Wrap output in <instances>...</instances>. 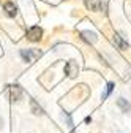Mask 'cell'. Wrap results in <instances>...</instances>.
Here are the masks:
<instances>
[{"mask_svg":"<svg viewBox=\"0 0 131 133\" xmlns=\"http://www.w3.org/2000/svg\"><path fill=\"white\" fill-rule=\"evenodd\" d=\"M41 37H43V30L38 25H33L27 30V40L28 41H40Z\"/></svg>","mask_w":131,"mask_h":133,"instance_id":"1","label":"cell"},{"mask_svg":"<svg viewBox=\"0 0 131 133\" xmlns=\"http://www.w3.org/2000/svg\"><path fill=\"white\" fill-rule=\"evenodd\" d=\"M40 56H41V52L38 51V49H22V51H21V57L25 62H33Z\"/></svg>","mask_w":131,"mask_h":133,"instance_id":"2","label":"cell"},{"mask_svg":"<svg viewBox=\"0 0 131 133\" xmlns=\"http://www.w3.org/2000/svg\"><path fill=\"white\" fill-rule=\"evenodd\" d=\"M10 98L13 100V102H18V100H21L22 98V89H21V86H11L10 87Z\"/></svg>","mask_w":131,"mask_h":133,"instance_id":"3","label":"cell"},{"mask_svg":"<svg viewBox=\"0 0 131 133\" xmlns=\"http://www.w3.org/2000/svg\"><path fill=\"white\" fill-rule=\"evenodd\" d=\"M65 71H67V75L70 78H74L77 75V63L74 60H70L67 65H65Z\"/></svg>","mask_w":131,"mask_h":133,"instance_id":"4","label":"cell"},{"mask_svg":"<svg viewBox=\"0 0 131 133\" xmlns=\"http://www.w3.org/2000/svg\"><path fill=\"white\" fill-rule=\"evenodd\" d=\"M85 6L90 11H101L103 3H101V0H85Z\"/></svg>","mask_w":131,"mask_h":133,"instance_id":"5","label":"cell"},{"mask_svg":"<svg viewBox=\"0 0 131 133\" xmlns=\"http://www.w3.org/2000/svg\"><path fill=\"white\" fill-rule=\"evenodd\" d=\"M3 8H5V11H6V14L10 16V18H14V16L18 14V6H16L13 2H6L3 5Z\"/></svg>","mask_w":131,"mask_h":133,"instance_id":"6","label":"cell"},{"mask_svg":"<svg viewBox=\"0 0 131 133\" xmlns=\"http://www.w3.org/2000/svg\"><path fill=\"white\" fill-rule=\"evenodd\" d=\"M117 106H119V108H120L123 112H128V111L131 109V105L126 102L125 98H119V100H117Z\"/></svg>","mask_w":131,"mask_h":133,"instance_id":"7","label":"cell"},{"mask_svg":"<svg viewBox=\"0 0 131 133\" xmlns=\"http://www.w3.org/2000/svg\"><path fill=\"white\" fill-rule=\"evenodd\" d=\"M114 43H117V46H119L120 49H123V48L126 46V44H125V43L122 41V38H120L119 35H115V37H114Z\"/></svg>","mask_w":131,"mask_h":133,"instance_id":"8","label":"cell"},{"mask_svg":"<svg viewBox=\"0 0 131 133\" xmlns=\"http://www.w3.org/2000/svg\"><path fill=\"white\" fill-rule=\"evenodd\" d=\"M32 109H33V112H35V114H43V109H41V108H38L37 102H32Z\"/></svg>","mask_w":131,"mask_h":133,"instance_id":"9","label":"cell"},{"mask_svg":"<svg viewBox=\"0 0 131 133\" xmlns=\"http://www.w3.org/2000/svg\"><path fill=\"white\" fill-rule=\"evenodd\" d=\"M112 89H114V84H112V82H109V86H107V92H106V94L103 95V98H106V97H107V95H109V94L112 92Z\"/></svg>","mask_w":131,"mask_h":133,"instance_id":"10","label":"cell"}]
</instances>
